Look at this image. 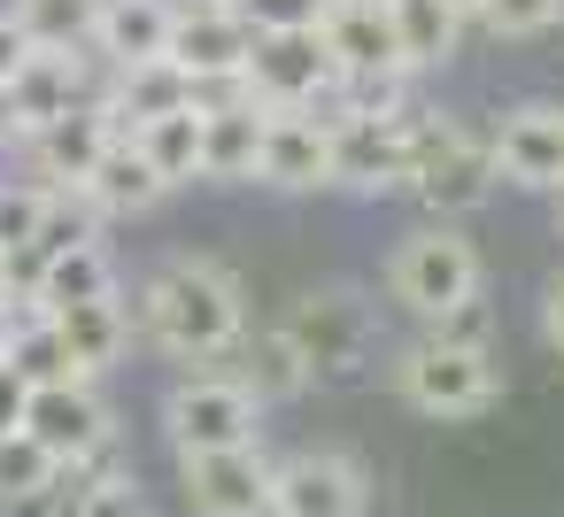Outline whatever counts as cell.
<instances>
[{"label": "cell", "instance_id": "obj_33", "mask_svg": "<svg viewBox=\"0 0 564 517\" xmlns=\"http://www.w3.org/2000/svg\"><path fill=\"white\" fill-rule=\"evenodd\" d=\"M541 340L564 355V271L549 278V294H541Z\"/></svg>", "mask_w": 564, "mask_h": 517}, {"label": "cell", "instance_id": "obj_12", "mask_svg": "<svg viewBox=\"0 0 564 517\" xmlns=\"http://www.w3.org/2000/svg\"><path fill=\"white\" fill-rule=\"evenodd\" d=\"M487 147H495V178L502 186H518V194H556L564 186V109L556 101L502 109Z\"/></svg>", "mask_w": 564, "mask_h": 517}, {"label": "cell", "instance_id": "obj_18", "mask_svg": "<svg viewBox=\"0 0 564 517\" xmlns=\"http://www.w3.org/2000/svg\"><path fill=\"white\" fill-rule=\"evenodd\" d=\"M256 155H263V109L248 94L202 109V178L209 186H256Z\"/></svg>", "mask_w": 564, "mask_h": 517}, {"label": "cell", "instance_id": "obj_27", "mask_svg": "<svg viewBox=\"0 0 564 517\" xmlns=\"http://www.w3.org/2000/svg\"><path fill=\"white\" fill-rule=\"evenodd\" d=\"M55 479H63V463H55L24 425L0 432V509H32V502H47Z\"/></svg>", "mask_w": 564, "mask_h": 517}, {"label": "cell", "instance_id": "obj_10", "mask_svg": "<svg viewBox=\"0 0 564 517\" xmlns=\"http://www.w3.org/2000/svg\"><path fill=\"white\" fill-rule=\"evenodd\" d=\"M256 55V24L232 9V0H171V63L194 86L240 78Z\"/></svg>", "mask_w": 564, "mask_h": 517}, {"label": "cell", "instance_id": "obj_29", "mask_svg": "<svg viewBox=\"0 0 564 517\" xmlns=\"http://www.w3.org/2000/svg\"><path fill=\"white\" fill-rule=\"evenodd\" d=\"M40 209H47V186H32V178H0V255H24V248H32Z\"/></svg>", "mask_w": 564, "mask_h": 517}, {"label": "cell", "instance_id": "obj_32", "mask_svg": "<svg viewBox=\"0 0 564 517\" xmlns=\"http://www.w3.org/2000/svg\"><path fill=\"white\" fill-rule=\"evenodd\" d=\"M32 55H40V47L24 40V24H17L9 9H0V86H9V78H17V70H24Z\"/></svg>", "mask_w": 564, "mask_h": 517}, {"label": "cell", "instance_id": "obj_22", "mask_svg": "<svg viewBox=\"0 0 564 517\" xmlns=\"http://www.w3.org/2000/svg\"><path fill=\"white\" fill-rule=\"evenodd\" d=\"M387 32H394L402 70H448L456 40H464V16L448 0H387Z\"/></svg>", "mask_w": 564, "mask_h": 517}, {"label": "cell", "instance_id": "obj_4", "mask_svg": "<svg viewBox=\"0 0 564 517\" xmlns=\"http://www.w3.org/2000/svg\"><path fill=\"white\" fill-rule=\"evenodd\" d=\"M394 394L425 417H479L487 402H502V363L487 340H448V332H425L410 340L394 363H387Z\"/></svg>", "mask_w": 564, "mask_h": 517}, {"label": "cell", "instance_id": "obj_6", "mask_svg": "<svg viewBox=\"0 0 564 517\" xmlns=\"http://www.w3.org/2000/svg\"><path fill=\"white\" fill-rule=\"evenodd\" d=\"M163 432L178 455H202V448H240L263 432V402L232 378V371H186L171 394H163Z\"/></svg>", "mask_w": 564, "mask_h": 517}, {"label": "cell", "instance_id": "obj_28", "mask_svg": "<svg viewBox=\"0 0 564 517\" xmlns=\"http://www.w3.org/2000/svg\"><path fill=\"white\" fill-rule=\"evenodd\" d=\"M325 117H410V70H356V78H340Z\"/></svg>", "mask_w": 564, "mask_h": 517}, {"label": "cell", "instance_id": "obj_3", "mask_svg": "<svg viewBox=\"0 0 564 517\" xmlns=\"http://www.w3.org/2000/svg\"><path fill=\"white\" fill-rule=\"evenodd\" d=\"M279 332L302 348L310 386H356L379 363V309H371L364 286H340V278L294 294V309L279 317Z\"/></svg>", "mask_w": 564, "mask_h": 517}, {"label": "cell", "instance_id": "obj_17", "mask_svg": "<svg viewBox=\"0 0 564 517\" xmlns=\"http://www.w3.org/2000/svg\"><path fill=\"white\" fill-rule=\"evenodd\" d=\"M86 55H94L101 70H124V63H155V55H171V0H101Z\"/></svg>", "mask_w": 564, "mask_h": 517}, {"label": "cell", "instance_id": "obj_19", "mask_svg": "<svg viewBox=\"0 0 564 517\" xmlns=\"http://www.w3.org/2000/svg\"><path fill=\"white\" fill-rule=\"evenodd\" d=\"M101 217H148L155 201H171V186L155 178V163L132 147V132H117L109 147H101V163L86 170V186H78Z\"/></svg>", "mask_w": 564, "mask_h": 517}, {"label": "cell", "instance_id": "obj_24", "mask_svg": "<svg viewBox=\"0 0 564 517\" xmlns=\"http://www.w3.org/2000/svg\"><path fill=\"white\" fill-rule=\"evenodd\" d=\"M240 363H232V378L271 409V402H302L310 394V363H302V348L279 332V324H263V332H240V348H232Z\"/></svg>", "mask_w": 564, "mask_h": 517}, {"label": "cell", "instance_id": "obj_21", "mask_svg": "<svg viewBox=\"0 0 564 517\" xmlns=\"http://www.w3.org/2000/svg\"><path fill=\"white\" fill-rule=\"evenodd\" d=\"M317 40H325V55H333L340 78H356V70H402L394 32H387V0H379V9H364V0H333Z\"/></svg>", "mask_w": 564, "mask_h": 517}, {"label": "cell", "instance_id": "obj_14", "mask_svg": "<svg viewBox=\"0 0 564 517\" xmlns=\"http://www.w3.org/2000/svg\"><path fill=\"white\" fill-rule=\"evenodd\" d=\"M117 140V117H109V101L94 94V101H78L70 117H55L47 132H32L17 155H24V178L32 186H86V170L101 163V147Z\"/></svg>", "mask_w": 564, "mask_h": 517}, {"label": "cell", "instance_id": "obj_15", "mask_svg": "<svg viewBox=\"0 0 564 517\" xmlns=\"http://www.w3.org/2000/svg\"><path fill=\"white\" fill-rule=\"evenodd\" d=\"M402 170H410V117H333V186L402 194Z\"/></svg>", "mask_w": 564, "mask_h": 517}, {"label": "cell", "instance_id": "obj_31", "mask_svg": "<svg viewBox=\"0 0 564 517\" xmlns=\"http://www.w3.org/2000/svg\"><path fill=\"white\" fill-rule=\"evenodd\" d=\"M232 9H240L256 32H317L333 0H232Z\"/></svg>", "mask_w": 564, "mask_h": 517}, {"label": "cell", "instance_id": "obj_7", "mask_svg": "<svg viewBox=\"0 0 564 517\" xmlns=\"http://www.w3.org/2000/svg\"><path fill=\"white\" fill-rule=\"evenodd\" d=\"M240 86H248L256 109H325L340 70H333L317 32H256V55H248Z\"/></svg>", "mask_w": 564, "mask_h": 517}, {"label": "cell", "instance_id": "obj_25", "mask_svg": "<svg viewBox=\"0 0 564 517\" xmlns=\"http://www.w3.org/2000/svg\"><path fill=\"white\" fill-rule=\"evenodd\" d=\"M132 147L155 163V178L178 194V186H202V109H171V117H148L132 124Z\"/></svg>", "mask_w": 564, "mask_h": 517}, {"label": "cell", "instance_id": "obj_23", "mask_svg": "<svg viewBox=\"0 0 564 517\" xmlns=\"http://www.w3.org/2000/svg\"><path fill=\"white\" fill-rule=\"evenodd\" d=\"M109 294H124V278H117V255H109L101 240L47 255L40 278H32V301H40V309H78V301H109Z\"/></svg>", "mask_w": 564, "mask_h": 517}, {"label": "cell", "instance_id": "obj_8", "mask_svg": "<svg viewBox=\"0 0 564 517\" xmlns=\"http://www.w3.org/2000/svg\"><path fill=\"white\" fill-rule=\"evenodd\" d=\"M371 509V471L348 448H294L271 463V517H364Z\"/></svg>", "mask_w": 564, "mask_h": 517}, {"label": "cell", "instance_id": "obj_30", "mask_svg": "<svg viewBox=\"0 0 564 517\" xmlns=\"http://www.w3.org/2000/svg\"><path fill=\"white\" fill-rule=\"evenodd\" d=\"M479 24H487L495 40H541V32L564 24V0H487Z\"/></svg>", "mask_w": 564, "mask_h": 517}, {"label": "cell", "instance_id": "obj_34", "mask_svg": "<svg viewBox=\"0 0 564 517\" xmlns=\"http://www.w3.org/2000/svg\"><path fill=\"white\" fill-rule=\"evenodd\" d=\"M24 394H32V386H24L9 363H0V432H17V425H24Z\"/></svg>", "mask_w": 564, "mask_h": 517}, {"label": "cell", "instance_id": "obj_11", "mask_svg": "<svg viewBox=\"0 0 564 517\" xmlns=\"http://www.w3.org/2000/svg\"><path fill=\"white\" fill-rule=\"evenodd\" d=\"M178 479H186L194 517H271V455H263V440L178 455Z\"/></svg>", "mask_w": 564, "mask_h": 517}, {"label": "cell", "instance_id": "obj_37", "mask_svg": "<svg viewBox=\"0 0 564 517\" xmlns=\"http://www.w3.org/2000/svg\"><path fill=\"white\" fill-rule=\"evenodd\" d=\"M17 301V286H9V255H0V309H9Z\"/></svg>", "mask_w": 564, "mask_h": 517}, {"label": "cell", "instance_id": "obj_5", "mask_svg": "<svg viewBox=\"0 0 564 517\" xmlns=\"http://www.w3.org/2000/svg\"><path fill=\"white\" fill-rule=\"evenodd\" d=\"M479 286H487V263H479V248H471L456 224H417V232L387 255V294H394L410 317H425V324H441L448 309L479 301Z\"/></svg>", "mask_w": 564, "mask_h": 517}, {"label": "cell", "instance_id": "obj_26", "mask_svg": "<svg viewBox=\"0 0 564 517\" xmlns=\"http://www.w3.org/2000/svg\"><path fill=\"white\" fill-rule=\"evenodd\" d=\"M9 16L24 24V40H32L40 55H86L101 0H9Z\"/></svg>", "mask_w": 564, "mask_h": 517}, {"label": "cell", "instance_id": "obj_1", "mask_svg": "<svg viewBox=\"0 0 564 517\" xmlns=\"http://www.w3.org/2000/svg\"><path fill=\"white\" fill-rule=\"evenodd\" d=\"M132 309V340H148L155 355L171 363H217L240 348L248 332V301H240V278L217 263V255H163L140 294L124 301Z\"/></svg>", "mask_w": 564, "mask_h": 517}, {"label": "cell", "instance_id": "obj_20", "mask_svg": "<svg viewBox=\"0 0 564 517\" xmlns=\"http://www.w3.org/2000/svg\"><path fill=\"white\" fill-rule=\"evenodd\" d=\"M47 317H55V332H63L78 378L117 371L124 348H132V309H124V294H109V301H78V309H47Z\"/></svg>", "mask_w": 564, "mask_h": 517}, {"label": "cell", "instance_id": "obj_39", "mask_svg": "<svg viewBox=\"0 0 564 517\" xmlns=\"http://www.w3.org/2000/svg\"><path fill=\"white\" fill-rule=\"evenodd\" d=\"M364 9H379V0H364Z\"/></svg>", "mask_w": 564, "mask_h": 517}, {"label": "cell", "instance_id": "obj_9", "mask_svg": "<svg viewBox=\"0 0 564 517\" xmlns=\"http://www.w3.org/2000/svg\"><path fill=\"white\" fill-rule=\"evenodd\" d=\"M24 432H32L55 463H86V455L117 448V417H109V402H101L94 378L32 386V394H24Z\"/></svg>", "mask_w": 564, "mask_h": 517}, {"label": "cell", "instance_id": "obj_35", "mask_svg": "<svg viewBox=\"0 0 564 517\" xmlns=\"http://www.w3.org/2000/svg\"><path fill=\"white\" fill-rule=\"evenodd\" d=\"M24 147V124H17V109H9V86H0V155H17Z\"/></svg>", "mask_w": 564, "mask_h": 517}, {"label": "cell", "instance_id": "obj_16", "mask_svg": "<svg viewBox=\"0 0 564 517\" xmlns=\"http://www.w3.org/2000/svg\"><path fill=\"white\" fill-rule=\"evenodd\" d=\"M94 94H101L94 55H32V63L9 78V109H17V124H24V140L47 132L55 117H70V109L94 101Z\"/></svg>", "mask_w": 564, "mask_h": 517}, {"label": "cell", "instance_id": "obj_2", "mask_svg": "<svg viewBox=\"0 0 564 517\" xmlns=\"http://www.w3.org/2000/svg\"><path fill=\"white\" fill-rule=\"evenodd\" d=\"M495 186H502V178H495L487 132H471L464 117H417V109H410V170H402V194H417L433 224L487 209Z\"/></svg>", "mask_w": 564, "mask_h": 517}, {"label": "cell", "instance_id": "obj_36", "mask_svg": "<svg viewBox=\"0 0 564 517\" xmlns=\"http://www.w3.org/2000/svg\"><path fill=\"white\" fill-rule=\"evenodd\" d=\"M448 9H456L464 24H479V9H487V0H448Z\"/></svg>", "mask_w": 564, "mask_h": 517}, {"label": "cell", "instance_id": "obj_13", "mask_svg": "<svg viewBox=\"0 0 564 517\" xmlns=\"http://www.w3.org/2000/svg\"><path fill=\"white\" fill-rule=\"evenodd\" d=\"M256 186H271V194H325L333 186V117H317V109H263Z\"/></svg>", "mask_w": 564, "mask_h": 517}, {"label": "cell", "instance_id": "obj_38", "mask_svg": "<svg viewBox=\"0 0 564 517\" xmlns=\"http://www.w3.org/2000/svg\"><path fill=\"white\" fill-rule=\"evenodd\" d=\"M549 201H556V240H564V186H556V194H549Z\"/></svg>", "mask_w": 564, "mask_h": 517}]
</instances>
